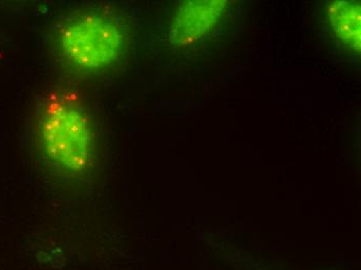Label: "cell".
Segmentation results:
<instances>
[{"label": "cell", "instance_id": "3957f363", "mask_svg": "<svg viewBox=\"0 0 361 270\" xmlns=\"http://www.w3.org/2000/svg\"><path fill=\"white\" fill-rule=\"evenodd\" d=\"M226 0H190L183 2L171 21L169 39L176 47L185 48L208 37L221 21Z\"/></svg>", "mask_w": 361, "mask_h": 270}, {"label": "cell", "instance_id": "277c9868", "mask_svg": "<svg viewBox=\"0 0 361 270\" xmlns=\"http://www.w3.org/2000/svg\"><path fill=\"white\" fill-rule=\"evenodd\" d=\"M327 16L336 38L360 54L361 6L360 1L336 0L327 6Z\"/></svg>", "mask_w": 361, "mask_h": 270}, {"label": "cell", "instance_id": "7a4b0ae2", "mask_svg": "<svg viewBox=\"0 0 361 270\" xmlns=\"http://www.w3.org/2000/svg\"><path fill=\"white\" fill-rule=\"evenodd\" d=\"M55 43L63 61L81 71H99L111 66L124 52L122 24L100 13H82L59 24Z\"/></svg>", "mask_w": 361, "mask_h": 270}, {"label": "cell", "instance_id": "6da1fadb", "mask_svg": "<svg viewBox=\"0 0 361 270\" xmlns=\"http://www.w3.org/2000/svg\"><path fill=\"white\" fill-rule=\"evenodd\" d=\"M37 140L48 164L66 174L89 170L97 154V136L87 111L71 99L50 97L37 122Z\"/></svg>", "mask_w": 361, "mask_h": 270}]
</instances>
